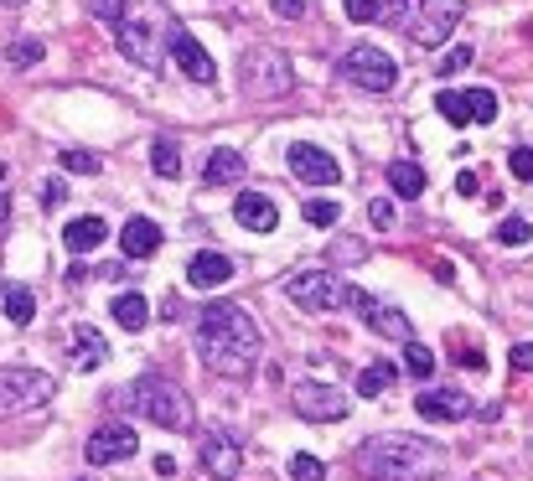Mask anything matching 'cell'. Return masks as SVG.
I'll return each instance as SVG.
<instances>
[{"instance_id": "obj_10", "label": "cell", "mask_w": 533, "mask_h": 481, "mask_svg": "<svg viewBox=\"0 0 533 481\" xmlns=\"http://www.w3.org/2000/svg\"><path fill=\"white\" fill-rule=\"evenodd\" d=\"M109 32H114V47H120L135 68H161V52H156V21H151V16H135V11H130L120 26H109Z\"/></svg>"}, {"instance_id": "obj_40", "label": "cell", "mask_w": 533, "mask_h": 481, "mask_svg": "<svg viewBox=\"0 0 533 481\" xmlns=\"http://www.w3.org/2000/svg\"><path fill=\"white\" fill-rule=\"evenodd\" d=\"M270 11H275L280 21H301V16H306V0H270Z\"/></svg>"}, {"instance_id": "obj_23", "label": "cell", "mask_w": 533, "mask_h": 481, "mask_svg": "<svg viewBox=\"0 0 533 481\" xmlns=\"http://www.w3.org/2000/svg\"><path fill=\"white\" fill-rule=\"evenodd\" d=\"M114 321L125 326V332H145V321H151V306H145V295H135V290H125V295H114Z\"/></svg>"}, {"instance_id": "obj_45", "label": "cell", "mask_w": 533, "mask_h": 481, "mask_svg": "<svg viewBox=\"0 0 533 481\" xmlns=\"http://www.w3.org/2000/svg\"><path fill=\"white\" fill-rule=\"evenodd\" d=\"M156 476H176V461H171V456H156Z\"/></svg>"}, {"instance_id": "obj_27", "label": "cell", "mask_w": 533, "mask_h": 481, "mask_svg": "<svg viewBox=\"0 0 533 481\" xmlns=\"http://www.w3.org/2000/svg\"><path fill=\"white\" fill-rule=\"evenodd\" d=\"M461 99H466V114H471V119H477V125H492V119H497V109H502V104H497V94H492V88H466V94H461Z\"/></svg>"}, {"instance_id": "obj_42", "label": "cell", "mask_w": 533, "mask_h": 481, "mask_svg": "<svg viewBox=\"0 0 533 481\" xmlns=\"http://www.w3.org/2000/svg\"><path fill=\"white\" fill-rule=\"evenodd\" d=\"M508 363H513L518 373H533V342H518V347L508 352Z\"/></svg>"}, {"instance_id": "obj_32", "label": "cell", "mask_w": 533, "mask_h": 481, "mask_svg": "<svg viewBox=\"0 0 533 481\" xmlns=\"http://www.w3.org/2000/svg\"><path fill=\"white\" fill-rule=\"evenodd\" d=\"M528 238H533V223L518 218V213L497 223V244H508V249H513V244H528Z\"/></svg>"}, {"instance_id": "obj_43", "label": "cell", "mask_w": 533, "mask_h": 481, "mask_svg": "<svg viewBox=\"0 0 533 481\" xmlns=\"http://www.w3.org/2000/svg\"><path fill=\"white\" fill-rule=\"evenodd\" d=\"M456 192H461V197H477V192H482V176H477V171H461V176H456Z\"/></svg>"}, {"instance_id": "obj_24", "label": "cell", "mask_w": 533, "mask_h": 481, "mask_svg": "<svg viewBox=\"0 0 533 481\" xmlns=\"http://www.w3.org/2000/svg\"><path fill=\"white\" fill-rule=\"evenodd\" d=\"M389 187H394V197L414 202V197H425V171L414 166V161H394L389 166Z\"/></svg>"}, {"instance_id": "obj_1", "label": "cell", "mask_w": 533, "mask_h": 481, "mask_svg": "<svg viewBox=\"0 0 533 481\" xmlns=\"http://www.w3.org/2000/svg\"><path fill=\"white\" fill-rule=\"evenodd\" d=\"M197 357L207 373H218L228 383H244L259 368V326L244 306L213 300L197 316Z\"/></svg>"}, {"instance_id": "obj_5", "label": "cell", "mask_w": 533, "mask_h": 481, "mask_svg": "<svg viewBox=\"0 0 533 481\" xmlns=\"http://www.w3.org/2000/svg\"><path fill=\"white\" fill-rule=\"evenodd\" d=\"M342 78L352 88H363V94H389V88L399 83V68H394V57L383 52V47L358 42V47L342 57Z\"/></svg>"}, {"instance_id": "obj_39", "label": "cell", "mask_w": 533, "mask_h": 481, "mask_svg": "<svg viewBox=\"0 0 533 481\" xmlns=\"http://www.w3.org/2000/svg\"><path fill=\"white\" fill-rule=\"evenodd\" d=\"M342 6H347V16L358 21V26H368V21H383V6H378V0H342Z\"/></svg>"}, {"instance_id": "obj_29", "label": "cell", "mask_w": 533, "mask_h": 481, "mask_svg": "<svg viewBox=\"0 0 533 481\" xmlns=\"http://www.w3.org/2000/svg\"><path fill=\"white\" fill-rule=\"evenodd\" d=\"M57 166H63V171H73V176H99L104 171V161L94 156V150H63V156H57Z\"/></svg>"}, {"instance_id": "obj_3", "label": "cell", "mask_w": 533, "mask_h": 481, "mask_svg": "<svg viewBox=\"0 0 533 481\" xmlns=\"http://www.w3.org/2000/svg\"><path fill=\"white\" fill-rule=\"evenodd\" d=\"M461 0H389L383 21H394L399 32H409L420 47H446V37L461 26Z\"/></svg>"}, {"instance_id": "obj_22", "label": "cell", "mask_w": 533, "mask_h": 481, "mask_svg": "<svg viewBox=\"0 0 533 481\" xmlns=\"http://www.w3.org/2000/svg\"><path fill=\"white\" fill-rule=\"evenodd\" d=\"M109 238V223L104 218H94V213H83V218H73L68 228H63V244L73 249V254H88V249H99Z\"/></svg>"}, {"instance_id": "obj_36", "label": "cell", "mask_w": 533, "mask_h": 481, "mask_svg": "<svg viewBox=\"0 0 533 481\" xmlns=\"http://www.w3.org/2000/svg\"><path fill=\"white\" fill-rule=\"evenodd\" d=\"M88 11H94L104 26H120L130 16V0H88Z\"/></svg>"}, {"instance_id": "obj_6", "label": "cell", "mask_w": 533, "mask_h": 481, "mask_svg": "<svg viewBox=\"0 0 533 481\" xmlns=\"http://www.w3.org/2000/svg\"><path fill=\"white\" fill-rule=\"evenodd\" d=\"M52 378L42 368H0V419L6 414H26V409H42L52 399Z\"/></svg>"}, {"instance_id": "obj_26", "label": "cell", "mask_w": 533, "mask_h": 481, "mask_svg": "<svg viewBox=\"0 0 533 481\" xmlns=\"http://www.w3.org/2000/svg\"><path fill=\"white\" fill-rule=\"evenodd\" d=\"M151 166H156L161 182H176V176H182V150H176V140H156L151 145Z\"/></svg>"}, {"instance_id": "obj_44", "label": "cell", "mask_w": 533, "mask_h": 481, "mask_svg": "<svg viewBox=\"0 0 533 481\" xmlns=\"http://www.w3.org/2000/svg\"><path fill=\"white\" fill-rule=\"evenodd\" d=\"M63 197H68V182H47L42 187V207H63Z\"/></svg>"}, {"instance_id": "obj_16", "label": "cell", "mask_w": 533, "mask_h": 481, "mask_svg": "<svg viewBox=\"0 0 533 481\" xmlns=\"http://www.w3.org/2000/svg\"><path fill=\"white\" fill-rule=\"evenodd\" d=\"M233 218H239L249 233H275V228H280V207L264 197V192H239V202H233Z\"/></svg>"}, {"instance_id": "obj_19", "label": "cell", "mask_w": 533, "mask_h": 481, "mask_svg": "<svg viewBox=\"0 0 533 481\" xmlns=\"http://www.w3.org/2000/svg\"><path fill=\"white\" fill-rule=\"evenodd\" d=\"M120 249H125V259H151L161 249V228L151 218H130L120 228Z\"/></svg>"}, {"instance_id": "obj_34", "label": "cell", "mask_w": 533, "mask_h": 481, "mask_svg": "<svg viewBox=\"0 0 533 481\" xmlns=\"http://www.w3.org/2000/svg\"><path fill=\"white\" fill-rule=\"evenodd\" d=\"M290 481H327V466L301 450V456H290Z\"/></svg>"}, {"instance_id": "obj_38", "label": "cell", "mask_w": 533, "mask_h": 481, "mask_svg": "<svg viewBox=\"0 0 533 481\" xmlns=\"http://www.w3.org/2000/svg\"><path fill=\"white\" fill-rule=\"evenodd\" d=\"M508 171L518 176V182H533V150H528V145H513V150H508Z\"/></svg>"}, {"instance_id": "obj_4", "label": "cell", "mask_w": 533, "mask_h": 481, "mask_svg": "<svg viewBox=\"0 0 533 481\" xmlns=\"http://www.w3.org/2000/svg\"><path fill=\"white\" fill-rule=\"evenodd\" d=\"M125 404L140 419H151L156 430H192V399H187V388H176L171 378H156V373L135 378Z\"/></svg>"}, {"instance_id": "obj_9", "label": "cell", "mask_w": 533, "mask_h": 481, "mask_svg": "<svg viewBox=\"0 0 533 481\" xmlns=\"http://www.w3.org/2000/svg\"><path fill=\"white\" fill-rule=\"evenodd\" d=\"M290 404L301 419H311V425H337V419H347V394L332 383H316V378H301L290 388Z\"/></svg>"}, {"instance_id": "obj_35", "label": "cell", "mask_w": 533, "mask_h": 481, "mask_svg": "<svg viewBox=\"0 0 533 481\" xmlns=\"http://www.w3.org/2000/svg\"><path fill=\"white\" fill-rule=\"evenodd\" d=\"M337 218H342V207H337V202H327V197L306 202V223H311V228H332Z\"/></svg>"}, {"instance_id": "obj_7", "label": "cell", "mask_w": 533, "mask_h": 481, "mask_svg": "<svg viewBox=\"0 0 533 481\" xmlns=\"http://www.w3.org/2000/svg\"><path fill=\"white\" fill-rule=\"evenodd\" d=\"M285 300L301 311H337L347 300V285L332 269H301V275H285Z\"/></svg>"}, {"instance_id": "obj_14", "label": "cell", "mask_w": 533, "mask_h": 481, "mask_svg": "<svg viewBox=\"0 0 533 481\" xmlns=\"http://www.w3.org/2000/svg\"><path fill=\"white\" fill-rule=\"evenodd\" d=\"M290 171L301 176V182H311V187H332V182H342L337 161H332L321 145H311V140H295V145H290Z\"/></svg>"}, {"instance_id": "obj_17", "label": "cell", "mask_w": 533, "mask_h": 481, "mask_svg": "<svg viewBox=\"0 0 533 481\" xmlns=\"http://www.w3.org/2000/svg\"><path fill=\"white\" fill-rule=\"evenodd\" d=\"M68 357H73V373H94V368H104V363H109V342H104V332H94V326H73V347H68Z\"/></svg>"}, {"instance_id": "obj_47", "label": "cell", "mask_w": 533, "mask_h": 481, "mask_svg": "<svg viewBox=\"0 0 533 481\" xmlns=\"http://www.w3.org/2000/svg\"><path fill=\"white\" fill-rule=\"evenodd\" d=\"M6 6H26V0H6Z\"/></svg>"}, {"instance_id": "obj_2", "label": "cell", "mask_w": 533, "mask_h": 481, "mask_svg": "<svg viewBox=\"0 0 533 481\" xmlns=\"http://www.w3.org/2000/svg\"><path fill=\"white\" fill-rule=\"evenodd\" d=\"M363 481H435L446 471V450L425 435H373L352 450Z\"/></svg>"}, {"instance_id": "obj_13", "label": "cell", "mask_w": 533, "mask_h": 481, "mask_svg": "<svg viewBox=\"0 0 533 481\" xmlns=\"http://www.w3.org/2000/svg\"><path fill=\"white\" fill-rule=\"evenodd\" d=\"M135 450H140V435H135L130 425H120V419H114V425H99L94 435H88V461H94V466L130 461Z\"/></svg>"}, {"instance_id": "obj_11", "label": "cell", "mask_w": 533, "mask_h": 481, "mask_svg": "<svg viewBox=\"0 0 533 481\" xmlns=\"http://www.w3.org/2000/svg\"><path fill=\"white\" fill-rule=\"evenodd\" d=\"M197 461H202V471L213 481H233L244 471V445L233 440L228 430H207L202 445H197Z\"/></svg>"}, {"instance_id": "obj_33", "label": "cell", "mask_w": 533, "mask_h": 481, "mask_svg": "<svg viewBox=\"0 0 533 481\" xmlns=\"http://www.w3.org/2000/svg\"><path fill=\"white\" fill-rule=\"evenodd\" d=\"M404 368H409L414 378H430V373H435V357H430V347H420V342H404Z\"/></svg>"}, {"instance_id": "obj_25", "label": "cell", "mask_w": 533, "mask_h": 481, "mask_svg": "<svg viewBox=\"0 0 533 481\" xmlns=\"http://www.w3.org/2000/svg\"><path fill=\"white\" fill-rule=\"evenodd\" d=\"M0 300H6V316H11L16 326H32V316H37V295L26 290V285H0Z\"/></svg>"}, {"instance_id": "obj_8", "label": "cell", "mask_w": 533, "mask_h": 481, "mask_svg": "<svg viewBox=\"0 0 533 481\" xmlns=\"http://www.w3.org/2000/svg\"><path fill=\"white\" fill-rule=\"evenodd\" d=\"M290 83H295V73H290V57H285V52L254 47V52L244 57V88H249L254 99H285Z\"/></svg>"}, {"instance_id": "obj_37", "label": "cell", "mask_w": 533, "mask_h": 481, "mask_svg": "<svg viewBox=\"0 0 533 481\" xmlns=\"http://www.w3.org/2000/svg\"><path fill=\"white\" fill-rule=\"evenodd\" d=\"M471 63H477V52H471V47H451L446 57H440V78H456V73H466Z\"/></svg>"}, {"instance_id": "obj_41", "label": "cell", "mask_w": 533, "mask_h": 481, "mask_svg": "<svg viewBox=\"0 0 533 481\" xmlns=\"http://www.w3.org/2000/svg\"><path fill=\"white\" fill-rule=\"evenodd\" d=\"M368 218L373 228H394V202H368Z\"/></svg>"}, {"instance_id": "obj_30", "label": "cell", "mask_w": 533, "mask_h": 481, "mask_svg": "<svg viewBox=\"0 0 533 481\" xmlns=\"http://www.w3.org/2000/svg\"><path fill=\"white\" fill-rule=\"evenodd\" d=\"M6 63H11V68H37V63H42V42H37V37L11 42V47H6Z\"/></svg>"}, {"instance_id": "obj_18", "label": "cell", "mask_w": 533, "mask_h": 481, "mask_svg": "<svg viewBox=\"0 0 533 481\" xmlns=\"http://www.w3.org/2000/svg\"><path fill=\"white\" fill-rule=\"evenodd\" d=\"M414 409H420V419H430V425H440V419H466L471 414V399L466 394H456V388H425L420 399H414Z\"/></svg>"}, {"instance_id": "obj_28", "label": "cell", "mask_w": 533, "mask_h": 481, "mask_svg": "<svg viewBox=\"0 0 533 481\" xmlns=\"http://www.w3.org/2000/svg\"><path fill=\"white\" fill-rule=\"evenodd\" d=\"M389 383H394V363H368V368L358 373V394H363V399H378Z\"/></svg>"}, {"instance_id": "obj_31", "label": "cell", "mask_w": 533, "mask_h": 481, "mask_svg": "<svg viewBox=\"0 0 533 481\" xmlns=\"http://www.w3.org/2000/svg\"><path fill=\"white\" fill-rule=\"evenodd\" d=\"M435 109H440V119H446V125H471V114H466V99L456 94V88H446V94L435 99Z\"/></svg>"}, {"instance_id": "obj_21", "label": "cell", "mask_w": 533, "mask_h": 481, "mask_svg": "<svg viewBox=\"0 0 533 481\" xmlns=\"http://www.w3.org/2000/svg\"><path fill=\"white\" fill-rule=\"evenodd\" d=\"M378 337H389V342H414V326H409V316L399 311V306H383V300H373V311L363 316Z\"/></svg>"}, {"instance_id": "obj_20", "label": "cell", "mask_w": 533, "mask_h": 481, "mask_svg": "<svg viewBox=\"0 0 533 481\" xmlns=\"http://www.w3.org/2000/svg\"><path fill=\"white\" fill-rule=\"evenodd\" d=\"M244 176V156L233 145H218L213 156H207V166H202V182L207 187H233Z\"/></svg>"}, {"instance_id": "obj_15", "label": "cell", "mask_w": 533, "mask_h": 481, "mask_svg": "<svg viewBox=\"0 0 533 481\" xmlns=\"http://www.w3.org/2000/svg\"><path fill=\"white\" fill-rule=\"evenodd\" d=\"M233 280V259L228 254H218V249H197L192 259H187V285H197V290H218V285H228Z\"/></svg>"}, {"instance_id": "obj_46", "label": "cell", "mask_w": 533, "mask_h": 481, "mask_svg": "<svg viewBox=\"0 0 533 481\" xmlns=\"http://www.w3.org/2000/svg\"><path fill=\"white\" fill-rule=\"evenodd\" d=\"M0 223H6V171H0Z\"/></svg>"}, {"instance_id": "obj_12", "label": "cell", "mask_w": 533, "mask_h": 481, "mask_svg": "<svg viewBox=\"0 0 533 481\" xmlns=\"http://www.w3.org/2000/svg\"><path fill=\"white\" fill-rule=\"evenodd\" d=\"M171 57H176V68H182L192 83H218V63L207 57V47L187 32V26H171Z\"/></svg>"}]
</instances>
